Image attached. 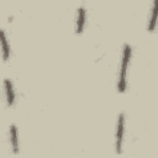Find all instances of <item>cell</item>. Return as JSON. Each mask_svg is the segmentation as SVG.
Masks as SVG:
<instances>
[{
    "mask_svg": "<svg viewBox=\"0 0 158 158\" xmlns=\"http://www.w3.org/2000/svg\"><path fill=\"white\" fill-rule=\"evenodd\" d=\"M130 56H131V47L128 44H125L123 47V54H122V63H121V73H120V78H118V91L123 93L126 89V69L128 65V60H130Z\"/></svg>",
    "mask_w": 158,
    "mask_h": 158,
    "instance_id": "6da1fadb",
    "label": "cell"
},
{
    "mask_svg": "<svg viewBox=\"0 0 158 158\" xmlns=\"http://www.w3.org/2000/svg\"><path fill=\"white\" fill-rule=\"evenodd\" d=\"M123 114H120L117 117V131H116V152L121 153V143H122V136H123Z\"/></svg>",
    "mask_w": 158,
    "mask_h": 158,
    "instance_id": "7a4b0ae2",
    "label": "cell"
},
{
    "mask_svg": "<svg viewBox=\"0 0 158 158\" xmlns=\"http://www.w3.org/2000/svg\"><path fill=\"white\" fill-rule=\"evenodd\" d=\"M84 22H85V10H84V7H79L78 9V17H77V28H75V32L78 35L83 32Z\"/></svg>",
    "mask_w": 158,
    "mask_h": 158,
    "instance_id": "3957f363",
    "label": "cell"
},
{
    "mask_svg": "<svg viewBox=\"0 0 158 158\" xmlns=\"http://www.w3.org/2000/svg\"><path fill=\"white\" fill-rule=\"evenodd\" d=\"M157 20H158V0H154L152 16H151V21H149V25H148V31H153L154 30V27L157 25Z\"/></svg>",
    "mask_w": 158,
    "mask_h": 158,
    "instance_id": "277c9868",
    "label": "cell"
},
{
    "mask_svg": "<svg viewBox=\"0 0 158 158\" xmlns=\"http://www.w3.org/2000/svg\"><path fill=\"white\" fill-rule=\"evenodd\" d=\"M5 84V91H6V100H7V105L11 106L14 104V90H12V84L9 79H5L4 81Z\"/></svg>",
    "mask_w": 158,
    "mask_h": 158,
    "instance_id": "5b68a950",
    "label": "cell"
},
{
    "mask_svg": "<svg viewBox=\"0 0 158 158\" xmlns=\"http://www.w3.org/2000/svg\"><path fill=\"white\" fill-rule=\"evenodd\" d=\"M10 136H11V144H12L14 153H17L19 152V144H17V131H16L15 125H11V127H10Z\"/></svg>",
    "mask_w": 158,
    "mask_h": 158,
    "instance_id": "8992f818",
    "label": "cell"
},
{
    "mask_svg": "<svg viewBox=\"0 0 158 158\" xmlns=\"http://www.w3.org/2000/svg\"><path fill=\"white\" fill-rule=\"evenodd\" d=\"M1 46H2V58H4V60H7L10 57V51L7 47V42H6V37H5L4 31H1Z\"/></svg>",
    "mask_w": 158,
    "mask_h": 158,
    "instance_id": "52a82bcc",
    "label": "cell"
}]
</instances>
